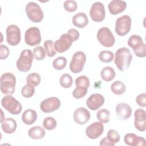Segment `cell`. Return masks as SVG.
<instances>
[{"mask_svg": "<svg viewBox=\"0 0 146 146\" xmlns=\"http://www.w3.org/2000/svg\"><path fill=\"white\" fill-rule=\"evenodd\" d=\"M73 25L78 28H84L88 23V19L84 13H78L74 15L72 19Z\"/></svg>", "mask_w": 146, "mask_h": 146, "instance_id": "603a6c76", "label": "cell"}, {"mask_svg": "<svg viewBox=\"0 0 146 146\" xmlns=\"http://www.w3.org/2000/svg\"><path fill=\"white\" fill-rule=\"evenodd\" d=\"M110 112L107 109H101L96 113V117L98 120L102 123H107L110 120Z\"/></svg>", "mask_w": 146, "mask_h": 146, "instance_id": "83f0119b", "label": "cell"}, {"mask_svg": "<svg viewBox=\"0 0 146 146\" xmlns=\"http://www.w3.org/2000/svg\"><path fill=\"white\" fill-rule=\"evenodd\" d=\"M86 61V55L83 51H79L76 52L72 56L71 61L70 63V69L74 74L81 72L84 67Z\"/></svg>", "mask_w": 146, "mask_h": 146, "instance_id": "52a82bcc", "label": "cell"}, {"mask_svg": "<svg viewBox=\"0 0 146 146\" xmlns=\"http://www.w3.org/2000/svg\"><path fill=\"white\" fill-rule=\"evenodd\" d=\"M35 93V87L27 83L21 89V94L22 96L26 98H29L33 96Z\"/></svg>", "mask_w": 146, "mask_h": 146, "instance_id": "d590c367", "label": "cell"}, {"mask_svg": "<svg viewBox=\"0 0 146 146\" xmlns=\"http://www.w3.org/2000/svg\"><path fill=\"white\" fill-rule=\"evenodd\" d=\"M28 135L33 139H40L45 136V131L40 126H34L29 129Z\"/></svg>", "mask_w": 146, "mask_h": 146, "instance_id": "d4e9b609", "label": "cell"}, {"mask_svg": "<svg viewBox=\"0 0 146 146\" xmlns=\"http://www.w3.org/2000/svg\"><path fill=\"white\" fill-rule=\"evenodd\" d=\"M135 123L134 125L136 129L144 132L146 129V115L145 111L141 108L136 110L134 113Z\"/></svg>", "mask_w": 146, "mask_h": 146, "instance_id": "2e32d148", "label": "cell"}, {"mask_svg": "<svg viewBox=\"0 0 146 146\" xmlns=\"http://www.w3.org/2000/svg\"><path fill=\"white\" fill-rule=\"evenodd\" d=\"M44 49L49 57H52L56 54V51L54 48V43L52 40H46L44 42Z\"/></svg>", "mask_w": 146, "mask_h": 146, "instance_id": "836d02e7", "label": "cell"}, {"mask_svg": "<svg viewBox=\"0 0 146 146\" xmlns=\"http://www.w3.org/2000/svg\"><path fill=\"white\" fill-rule=\"evenodd\" d=\"M25 11L29 19L35 23L40 22L43 18V12L40 6L34 2H29L25 7Z\"/></svg>", "mask_w": 146, "mask_h": 146, "instance_id": "5b68a950", "label": "cell"}, {"mask_svg": "<svg viewBox=\"0 0 146 146\" xmlns=\"http://www.w3.org/2000/svg\"><path fill=\"white\" fill-rule=\"evenodd\" d=\"M136 102L139 106L145 107L146 106V94L142 93L137 96Z\"/></svg>", "mask_w": 146, "mask_h": 146, "instance_id": "60d3db41", "label": "cell"}, {"mask_svg": "<svg viewBox=\"0 0 146 146\" xmlns=\"http://www.w3.org/2000/svg\"><path fill=\"white\" fill-rule=\"evenodd\" d=\"M67 64V59L64 56H59L54 60L53 67L57 70H63Z\"/></svg>", "mask_w": 146, "mask_h": 146, "instance_id": "1f68e13d", "label": "cell"}, {"mask_svg": "<svg viewBox=\"0 0 146 146\" xmlns=\"http://www.w3.org/2000/svg\"><path fill=\"white\" fill-rule=\"evenodd\" d=\"M42 38L40 30L36 27H31L29 28L25 33V43L30 46H34L39 44Z\"/></svg>", "mask_w": 146, "mask_h": 146, "instance_id": "8fae6325", "label": "cell"}, {"mask_svg": "<svg viewBox=\"0 0 146 146\" xmlns=\"http://www.w3.org/2000/svg\"><path fill=\"white\" fill-rule=\"evenodd\" d=\"M57 123L56 120L52 117H47L43 121V125L45 129L48 131L53 130L56 127Z\"/></svg>", "mask_w": 146, "mask_h": 146, "instance_id": "e575fe53", "label": "cell"}, {"mask_svg": "<svg viewBox=\"0 0 146 146\" xmlns=\"http://www.w3.org/2000/svg\"><path fill=\"white\" fill-rule=\"evenodd\" d=\"M90 84L89 79L84 75H82L78 77L75 79V85L76 86H80L88 88Z\"/></svg>", "mask_w": 146, "mask_h": 146, "instance_id": "f35d334b", "label": "cell"}, {"mask_svg": "<svg viewBox=\"0 0 146 146\" xmlns=\"http://www.w3.org/2000/svg\"><path fill=\"white\" fill-rule=\"evenodd\" d=\"M75 41V39L70 33H67L63 34L55 42L54 44V48L59 53L63 52L68 50L72 42Z\"/></svg>", "mask_w": 146, "mask_h": 146, "instance_id": "30bf717a", "label": "cell"}, {"mask_svg": "<svg viewBox=\"0 0 146 146\" xmlns=\"http://www.w3.org/2000/svg\"><path fill=\"white\" fill-rule=\"evenodd\" d=\"M96 36L99 42L106 47H112L115 42V37L111 30L108 27L100 28L97 33Z\"/></svg>", "mask_w": 146, "mask_h": 146, "instance_id": "ba28073f", "label": "cell"}, {"mask_svg": "<svg viewBox=\"0 0 146 146\" xmlns=\"http://www.w3.org/2000/svg\"><path fill=\"white\" fill-rule=\"evenodd\" d=\"M104 131V126L101 122H94L86 129V134L90 139H96L101 136Z\"/></svg>", "mask_w": 146, "mask_h": 146, "instance_id": "9a60e30c", "label": "cell"}, {"mask_svg": "<svg viewBox=\"0 0 146 146\" xmlns=\"http://www.w3.org/2000/svg\"><path fill=\"white\" fill-rule=\"evenodd\" d=\"M102 79L106 82L111 81L115 77V71L114 69L110 66L104 67L100 72Z\"/></svg>", "mask_w": 146, "mask_h": 146, "instance_id": "484cf974", "label": "cell"}, {"mask_svg": "<svg viewBox=\"0 0 146 146\" xmlns=\"http://www.w3.org/2000/svg\"><path fill=\"white\" fill-rule=\"evenodd\" d=\"M2 107L13 115H18L22 111V105L15 98L11 95H7L1 100Z\"/></svg>", "mask_w": 146, "mask_h": 146, "instance_id": "8992f818", "label": "cell"}, {"mask_svg": "<svg viewBox=\"0 0 146 146\" xmlns=\"http://www.w3.org/2000/svg\"><path fill=\"white\" fill-rule=\"evenodd\" d=\"M17 124L16 121L11 117L5 119L1 122V128L3 131L7 134L14 132L17 129Z\"/></svg>", "mask_w": 146, "mask_h": 146, "instance_id": "7402d4cb", "label": "cell"}, {"mask_svg": "<svg viewBox=\"0 0 146 146\" xmlns=\"http://www.w3.org/2000/svg\"><path fill=\"white\" fill-rule=\"evenodd\" d=\"M37 119V113L35 110L28 109L25 111L22 115V120L26 125L33 124Z\"/></svg>", "mask_w": 146, "mask_h": 146, "instance_id": "cb8c5ba5", "label": "cell"}, {"mask_svg": "<svg viewBox=\"0 0 146 146\" xmlns=\"http://www.w3.org/2000/svg\"><path fill=\"white\" fill-rule=\"evenodd\" d=\"M104 103V96L100 94L91 95L86 101L87 107L92 111H95L102 107Z\"/></svg>", "mask_w": 146, "mask_h": 146, "instance_id": "e0dca14e", "label": "cell"}, {"mask_svg": "<svg viewBox=\"0 0 146 146\" xmlns=\"http://www.w3.org/2000/svg\"><path fill=\"white\" fill-rule=\"evenodd\" d=\"M60 86L65 88H70L73 83V79L72 76L68 74H63L59 79Z\"/></svg>", "mask_w": 146, "mask_h": 146, "instance_id": "f1b7e54d", "label": "cell"}, {"mask_svg": "<svg viewBox=\"0 0 146 146\" xmlns=\"http://www.w3.org/2000/svg\"><path fill=\"white\" fill-rule=\"evenodd\" d=\"M91 117L90 112L84 107L77 108L74 113V120L78 124L83 125L87 123Z\"/></svg>", "mask_w": 146, "mask_h": 146, "instance_id": "ac0fdd59", "label": "cell"}, {"mask_svg": "<svg viewBox=\"0 0 146 146\" xmlns=\"http://www.w3.org/2000/svg\"><path fill=\"white\" fill-rule=\"evenodd\" d=\"M60 106L59 99L52 96L43 100L40 104V108L44 113H50L58 110Z\"/></svg>", "mask_w": 146, "mask_h": 146, "instance_id": "5bb4252c", "label": "cell"}, {"mask_svg": "<svg viewBox=\"0 0 146 146\" xmlns=\"http://www.w3.org/2000/svg\"><path fill=\"white\" fill-rule=\"evenodd\" d=\"M46 51L42 46H36L33 49V55L37 60H42L44 59L46 55Z\"/></svg>", "mask_w": 146, "mask_h": 146, "instance_id": "4dcf8cb0", "label": "cell"}, {"mask_svg": "<svg viewBox=\"0 0 146 146\" xmlns=\"http://www.w3.org/2000/svg\"><path fill=\"white\" fill-rule=\"evenodd\" d=\"M0 49H1L0 59H5L7 58L9 55V50L7 48V47L4 44H1Z\"/></svg>", "mask_w": 146, "mask_h": 146, "instance_id": "b9f144b4", "label": "cell"}, {"mask_svg": "<svg viewBox=\"0 0 146 146\" xmlns=\"http://www.w3.org/2000/svg\"><path fill=\"white\" fill-rule=\"evenodd\" d=\"M15 76L10 72L3 74L1 76V91L5 95H11L15 91Z\"/></svg>", "mask_w": 146, "mask_h": 146, "instance_id": "7a4b0ae2", "label": "cell"}, {"mask_svg": "<svg viewBox=\"0 0 146 146\" xmlns=\"http://www.w3.org/2000/svg\"><path fill=\"white\" fill-rule=\"evenodd\" d=\"M111 90L115 95H120L125 92L126 87L123 82L119 80H116L112 83L111 86Z\"/></svg>", "mask_w": 146, "mask_h": 146, "instance_id": "4316f807", "label": "cell"}, {"mask_svg": "<svg viewBox=\"0 0 146 146\" xmlns=\"http://www.w3.org/2000/svg\"><path fill=\"white\" fill-rule=\"evenodd\" d=\"M33 56V53L30 50L25 49L23 50L16 63L17 69L21 72H28L31 67Z\"/></svg>", "mask_w": 146, "mask_h": 146, "instance_id": "277c9868", "label": "cell"}, {"mask_svg": "<svg viewBox=\"0 0 146 146\" xmlns=\"http://www.w3.org/2000/svg\"><path fill=\"white\" fill-rule=\"evenodd\" d=\"M41 80L40 76L36 72H33L29 74L26 78L27 83L33 86H36L39 84Z\"/></svg>", "mask_w": 146, "mask_h": 146, "instance_id": "f546056e", "label": "cell"}, {"mask_svg": "<svg viewBox=\"0 0 146 146\" xmlns=\"http://www.w3.org/2000/svg\"><path fill=\"white\" fill-rule=\"evenodd\" d=\"M64 9L68 12L75 11L78 7V5L76 1L72 0H67L64 1L63 3Z\"/></svg>", "mask_w": 146, "mask_h": 146, "instance_id": "ab89813d", "label": "cell"}, {"mask_svg": "<svg viewBox=\"0 0 146 146\" xmlns=\"http://www.w3.org/2000/svg\"><path fill=\"white\" fill-rule=\"evenodd\" d=\"M131 18L128 15L118 18L115 23V32L120 36L125 35L131 30Z\"/></svg>", "mask_w": 146, "mask_h": 146, "instance_id": "9c48e42d", "label": "cell"}, {"mask_svg": "<svg viewBox=\"0 0 146 146\" xmlns=\"http://www.w3.org/2000/svg\"><path fill=\"white\" fill-rule=\"evenodd\" d=\"M128 44L133 49L134 54L137 56L144 58L146 56V46L140 35H131L128 40Z\"/></svg>", "mask_w": 146, "mask_h": 146, "instance_id": "3957f363", "label": "cell"}, {"mask_svg": "<svg viewBox=\"0 0 146 146\" xmlns=\"http://www.w3.org/2000/svg\"><path fill=\"white\" fill-rule=\"evenodd\" d=\"M99 145L101 146H114L115 144L112 143L107 137H104L102 139Z\"/></svg>", "mask_w": 146, "mask_h": 146, "instance_id": "7bdbcfd3", "label": "cell"}, {"mask_svg": "<svg viewBox=\"0 0 146 146\" xmlns=\"http://www.w3.org/2000/svg\"><path fill=\"white\" fill-rule=\"evenodd\" d=\"M107 138L113 144H115L120 141V137L119 133L115 129H110L107 134Z\"/></svg>", "mask_w": 146, "mask_h": 146, "instance_id": "74e56055", "label": "cell"}, {"mask_svg": "<svg viewBox=\"0 0 146 146\" xmlns=\"http://www.w3.org/2000/svg\"><path fill=\"white\" fill-rule=\"evenodd\" d=\"M88 88L84 87L76 86L72 92L73 96L76 99H80L83 98L87 93Z\"/></svg>", "mask_w": 146, "mask_h": 146, "instance_id": "8d00e7d4", "label": "cell"}, {"mask_svg": "<svg viewBox=\"0 0 146 146\" xmlns=\"http://www.w3.org/2000/svg\"><path fill=\"white\" fill-rule=\"evenodd\" d=\"M113 53L111 51H102L99 54V59L104 63H110L113 59Z\"/></svg>", "mask_w": 146, "mask_h": 146, "instance_id": "d6a6232c", "label": "cell"}, {"mask_svg": "<svg viewBox=\"0 0 146 146\" xmlns=\"http://www.w3.org/2000/svg\"><path fill=\"white\" fill-rule=\"evenodd\" d=\"M6 40L9 44L16 46L21 41V30L15 25H10L7 26L6 31Z\"/></svg>", "mask_w": 146, "mask_h": 146, "instance_id": "7c38bea8", "label": "cell"}, {"mask_svg": "<svg viewBox=\"0 0 146 146\" xmlns=\"http://www.w3.org/2000/svg\"><path fill=\"white\" fill-rule=\"evenodd\" d=\"M90 15L91 19L96 22H100L104 20L106 11L104 5L100 2H94L90 9Z\"/></svg>", "mask_w": 146, "mask_h": 146, "instance_id": "4fadbf2b", "label": "cell"}, {"mask_svg": "<svg viewBox=\"0 0 146 146\" xmlns=\"http://www.w3.org/2000/svg\"><path fill=\"white\" fill-rule=\"evenodd\" d=\"M124 143L131 146H144L145 145V140L143 137L138 136L135 133H128L124 137Z\"/></svg>", "mask_w": 146, "mask_h": 146, "instance_id": "ffe728a7", "label": "cell"}, {"mask_svg": "<svg viewBox=\"0 0 146 146\" xmlns=\"http://www.w3.org/2000/svg\"><path fill=\"white\" fill-rule=\"evenodd\" d=\"M132 59V55L129 49L121 47L116 51L114 62L120 71H124L129 68Z\"/></svg>", "mask_w": 146, "mask_h": 146, "instance_id": "6da1fadb", "label": "cell"}, {"mask_svg": "<svg viewBox=\"0 0 146 146\" xmlns=\"http://www.w3.org/2000/svg\"><path fill=\"white\" fill-rule=\"evenodd\" d=\"M108 7L112 15H117L125 10L127 3L121 0H112L108 3Z\"/></svg>", "mask_w": 146, "mask_h": 146, "instance_id": "44dd1931", "label": "cell"}, {"mask_svg": "<svg viewBox=\"0 0 146 146\" xmlns=\"http://www.w3.org/2000/svg\"><path fill=\"white\" fill-rule=\"evenodd\" d=\"M116 113L121 120H127L132 114L131 107L125 103H120L116 106Z\"/></svg>", "mask_w": 146, "mask_h": 146, "instance_id": "d6986e66", "label": "cell"}]
</instances>
